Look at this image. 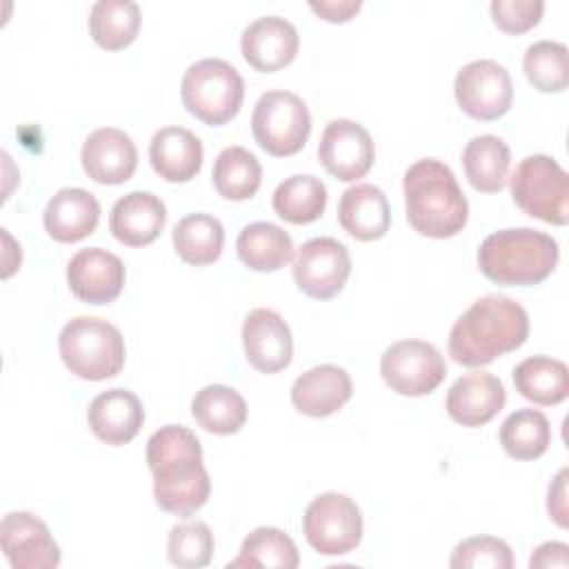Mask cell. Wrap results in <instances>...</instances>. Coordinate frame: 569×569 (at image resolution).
<instances>
[{"label": "cell", "instance_id": "cell-25", "mask_svg": "<svg viewBox=\"0 0 569 569\" xmlns=\"http://www.w3.org/2000/svg\"><path fill=\"white\" fill-rule=\"evenodd\" d=\"M338 222L356 240H380L391 224V211L385 191L369 182L349 187L338 202Z\"/></svg>", "mask_w": 569, "mask_h": 569}, {"label": "cell", "instance_id": "cell-23", "mask_svg": "<svg viewBox=\"0 0 569 569\" xmlns=\"http://www.w3.org/2000/svg\"><path fill=\"white\" fill-rule=\"evenodd\" d=\"M353 393L351 376L338 365H318L296 378L291 405L311 418L336 413Z\"/></svg>", "mask_w": 569, "mask_h": 569}, {"label": "cell", "instance_id": "cell-29", "mask_svg": "<svg viewBox=\"0 0 569 569\" xmlns=\"http://www.w3.org/2000/svg\"><path fill=\"white\" fill-rule=\"evenodd\" d=\"M191 416L204 431L229 436L244 427L247 402L233 387L207 385L193 396Z\"/></svg>", "mask_w": 569, "mask_h": 569}, {"label": "cell", "instance_id": "cell-6", "mask_svg": "<svg viewBox=\"0 0 569 569\" xmlns=\"http://www.w3.org/2000/svg\"><path fill=\"white\" fill-rule=\"evenodd\" d=\"M184 109L209 127H222L238 116L244 100V80L233 64L220 58L193 62L180 82Z\"/></svg>", "mask_w": 569, "mask_h": 569}, {"label": "cell", "instance_id": "cell-14", "mask_svg": "<svg viewBox=\"0 0 569 569\" xmlns=\"http://www.w3.org/2000/svg\"><path fill=\"white\" fill-rule=\"evenodd\" d=\"M0 545L16 569H53L60 565V547L49 527L29 511H11L2 518Z\"/></svg>", "mask_w": 569, "mask_h": 569}, {"label": "cell", "instance_id": "cell-36", "mask_svg": "<svg viewBox=\"0 0 569 569\" xmlns=\"http://www.w3.org/2000/svg\"><path fill=\"white\" fill-rule=\"evenodd\" d=\"M522 69L533 89L542 93L565 91L569 84L567 47L556 40H540L527 47Z\"/></svg>", "mask_w": 569, "mask_h": 569}, {"label": "cell", "instance_id": "cell-32", "mask_svg": "<svg viewBox=\"0 0 569 569\" xmlns=\"http://www.w3.org/2000/svg\"><path fill=\"white\" fill-rule=\"evenodd\" d=\"M140 31V7L133 0H98L89 11V33L107 51L129 47Z\"/></svg>", "mask_w": 569, "mask_h": 569}, {"label": "cell", "instance_id": "cell-38", "mask_svg": "<svg viewBox=\"0 0 569 569\" xmlns=\"http://www.w3.org/2000/svg\"><path fill=\"white\" fill-rule=\"evenodd\" d=\"M449 565L453 569H511L513 553L500 538L473 536L456 545Z\"/></svg>", "mask_w": 569, "mask_h": 569}, {"label": "cell", "instance_id": "cell-39", "mask_svg": "<svg viewBox=\"0 0 569 569\" xmlns=\"http://www.w3.org/2000/svg\"><path fill=\"white\" fill-rule=\"evenodd\" d=\"M489 11L493 18V24L500 31L518 36L540 22L545 2L542 0H493Z\"/></svg>", "mask_w": 569, "mask_h": 569}, {"label": "cell", "instance_id": "cell-8", "mask_svg": "<svg viewBox=\"0 0 569 569\" xmlns=\"http://www.w3.org/2000/svg\"><path fill=\"white\" fill-rule=\"evenodd\" d=\"M251 131L258 147L269 156H293L309 140L311 116L300 96L291 91H267L253 107Z\"/></svg>", "mask_w": 569, "mask_h": 569}, {"label": "cell", "instance_id": "cell-35", "mask_svg": "<svg viewBox=\"0 0 569 569\" xmlns=\"http://www.w3.org/2000/svg\"><path fill=\"white\" fill-rule=\"evenodd\" d=\"M300 565V556L296 542L276 527H258L253 529L240 545V553L227 567H278V569H296Z\"/></svg>", "mask_w": 569, "mask_h": 569}, {"label": "cell", "instance_id": "cell-41", "mask_svg": "<svg viewBox=\"0 0 569 569\" xmlns=\"http://www.w3.org/2000/svg\"><path fill=\"white\" fill-rule=\"evenodd\" d=\"M360 7H362L360 0H320V2L311 0L309 2V9L327 22H347L360 11Z\"/></svg>", "mask_w": 569, "mask_h": 569}, {"label": "cell", "instance_id": "cell-42", "mask_svg": "<svg viewBox=\"0 0 569 569\" xmlns=\"http://www.w3.org/2000/svg\"><path fill=\"white\" fill-rule=\"evenodd\" d=\"M531 569H549V567H569V547L565 542H542L533 549L529 558Z\"/></svg>", "mask_w": 569, "mask_h": 569}, {"label": "cell", "instance_id": "cell-9", "mask_svg": "<svg viewBox=\"0 0 569 569\" xmlns=\"http://www.w3.org/2000/svg\"><path fill=\"white\" fill-rule=\"evenodd\" d=\"M302 531L320 556H345L362 540V513L347 493L327 491L305 509Z\"/></svg>", "mask_w": 569, "mask_h": 569}, {"label": "cell", "instance_id": "cell-27", "mask_svg": "<svg viewBox=\"0 0 569 569\" xmlns=\"http://www.w3.org/2000/svg\"><path fill=\"white\" fill-rule=\"evenodd\" d=\"M511 151L498 136L485 133L467 142L462 151V167L469 184L482 193H498L509 180Z\"/></svg>", "mask_w": 569, "mask_h": 569}, {"label": "cell", "instance_id": "cell-11", "mask_svg": "<svg viewBox=\"0 0 569 569\" xmlns=\"http://www.w3.org/2000/svg\"><path fill=\"white\" fill-rule=\"evenodd\" d=\"M453 93L458 107L476 120H498L513 102L509 71L496 60H473L456 73Z\"/></svg>", "mask_w": 569, "mask_h": 569}, {"label": "cell", "instance_id": "cell-20", "mask_svg": "<svg viewBox=\"0 0 569 569\" xmlns=\"http://www.w3.org/2000/svg\"><path fill=\"white\" fill-rule=\"evenodd\" d=\"M87 422L98 440L120 447L138 436L144 422V409L133 391L116 387L91 400Z\"/></svg>", "mask_w": 569, "mask_h": 569}, {"label": "cell", "instance_id": "cell-10", "mask_svg": "<svg viewBox=\"0 0 569 569\" xmlns=\"http://www.w3.org/2000/svg\"><path fill=\"white\" fill-rule=\"evenodd\" d=\"M380 376L385 385L400 396H427L447 376L442 353L425 340H398L389 345L380 358Z\"/></svg>", "mask_w": 569, "mask_h": 569}, {"label": "cell", "instance_id": "cell-19", "mask_svg": "<svg viewBox=\"0 0 569 569\" xmlns=\"http://www.w3.org/2000/svg\"><path fill=\"white\" fill-rule=\"evenodd\" d=\"M505 400L507 391L500 378L489 371H469L447 391L445 409L462 427H482L505 407Z\"/></svg>", "mask_w": 569, "mask_h": 569}, {"label": "cell", "instance_id": "cell-5", "mask_svg": "<svg viewBox=\"0 0 569 569\" xmlns=\"http://www.w3.org/2000/svg\"><path fill=\"white\" fill-rule=\"evenodd\" d=\"M58 349L73 376L93 382L118 376L127 356L118 327L93 316L71 318L58 336Z\"/></svg>", "mask_w": 569, "mask_h": 569}, {"label": "cell", "instance_id": "cell-24", "mask_svg": "<svg viewBox=\"0 0 569 569\" xmlns=\"http://www.w3.org/2000/svg\"><path fill=\"white\" fill-rule=\"evenodd\" d=\"M202 142L184 127H162L149 144V162L167 182H189L202 167Z\"/></svg>", "mask_w": 569, "mask_h": 569}, {"label": "cell", "instance_id": "cell-3", "mask_svg": "<svg viewBox=\"0 0 569 569\" xmlns=\"http://www.w3.org/2000/svg\"><path fill=\"white\" fill-rule=\"evenodd\" d=\"M409 224L427 238L445 240L460 233L469 218V202L453 171L436 160H416L402 180Z\"/></svg>", "mask_w": 569, "mask_h": 569}, {"label": "cell", "instance_id": "cell-2", "mask_svg": "<svg viewBox=\"0 0 569 569\" xmlns=\"http://www.w3.org/2000/svg\"><path fill=\"white\" fill-rule=\"evenodd\" d=\"M529 316L509 296L487 293L478 298L449 331V356L465 367H485L498 356L525 345Z\"/></svg>", "mask_w": 569, "mask_h": 569}, {"label": "cell", "instance_id": "cell-17", "mask_svg": "<svg viewBox=\"0 0 569 569\" xmlns=\"http://www.w3.org/2000/svg\"><path fill=\"white\" fill-rule=\"evenodd\" d=\"M300 47L296 27L280 16H262L249 22L240 38L242 58L262 73H273L293 62Z\"/></svg>", "mask_w": 569, "mask_h": 569}, {"label": "cell", "instance_id": "cell-37", "mask_svg": "<svg viewBox=\"0 0 569 569\" xmlns=\"http://www.w3.org/2000/svg\"><path fill=\"white\" fill-rule=\"evenodd\" d=\"M169 562L182 569H200L211 562L213 556V533L211 529L196 522H180L169 531L167 540Z\"/></svg>", "mask_w": 569, "mask_h": 569}, {"label": "cell", "instance_id": "cell-22", "mask_svg": "<svg viewBox=\"0 0 569 569\" xmlns=\"http://www.w3.org/2000/svg\"><path fill=\"white\" fill-rule=\"evenodd\" d=\"M167 222L164 202L151 191H131L116 200L109 216L111 236L127 247L151 244Z\"/></svg>", "mask_w": 569, "mask_h": 569}, {"label": "cell", "instance_id": "cell-7", "mask_svg": "<svg viewBox=\"0 0 569 569\" xmlns=\"http://www.w3.org/2000/svg\"><path fill=\"white\" fill-rule=\"evenodd\" d=\"M511 198L531 218L549 224H567L569 220V176L545 153L520 160L511 176Z\"/></svg>", "mask_w": 569, "mask_h": 569}, {"label": "cell", "instance_id": "cell-30", "mask_svg": "<svg viewBox=\"0 0 569 569\" xmlns=\"http://www.w3.org/2000/svg\"><path fill=\"white\" fill-rule=\"evenodd\" d=\"M271 204L284 222L309 224L325 213L327 187L311 173H296L276 187Z\"/></svg>", "mask_w": 569, "mask_h": 569}, {"label": "cell", "instance_id": "cell-1", "mask_svg": "<svg viewBox=\"0 0 569 569\" xmlns=\"http://www.w3.org/2000/svg\"><path fill=\"white\" fill-rule=\"evenodd\" d=\"M147 465L153 473L156 505L173 516L196 513L211 493L196 433L182 425H164L147 442Z\"/></svg>", "mask_w": 569, "mask_h": 569}, {"label": "cell", "instance_id": "cell-34", "mask_svg": "<svg viewBox=\"0 0 569 569\" xmlns=\"http://www.w3.org/2000/svg\"><path fill=\"white\" fill-rule=\"evenodd\" d=\"M551 442V427L538 409H516L500 425V445L516 460L540 458Z\"/></svg>", "mask_w": 569, "mask_h": 569}, {"label": "cell", "instance_id": "cell-15", "mask_svg": "<svg viewBox=\"0 0 569 569\" xmlns=\"http://www.w3.org/2000/svg\"><path fill=\"white\" fill-rule=\"evenodd\" d=\"M67 284L87 305H109L124 287V264L107 249H80L67 264Z\"/></svg>", "mask_w": 569, "mask_h": 569}, {"label": "cell", "instance_id": "cell-31", "mask_svg": "<svg viewBox=\"0 0 569 569\" xmlns=\"http://www.w3.org/2000/svg\"><path fill=\"white\" fill-rule=\"evenodd\" d=\"M176 253L193 267L211 264L220 258L224 244L222 222L209 213H189L173 227Z\"/></svg>", "mask_w": 569, "mask_h": 569}, {"label": "cell", "instance_id": "cell-16", "mask_svg": "<svg viewBox=\"0 0 569 569\" xmlns=\"http://www.w3.org/2000/svg\"><path fill=\"white\" fill-rule=\"evenodd\" d=\"M244 356L260 373H278L289 367L293 356L291 329L273 309L258 307L242 322Z\"/></svg>", "mask_w": 569, "mask_h": 569}, {"label": "cell", "instance_id": "cell-28", "mask_svg": "<svg viewBox=\"0 0 569 569\" xmlns=\"http://www.w3.org/2000/svg\"><path fill=\"white\" fill-rule=\"evenodd\" d=\"M516 391L533 405L551 407L569 393V371L562 360L549 356H531L513 369Z\"/></svg>", "mask_w": 569, "mask_h": 569}, {"label": "cell", "instance_id": "cell-33", "mask_svg": "<svg viewBox=\"0 0 569 569\" xmlns=\"http://www.w3.org/2000/svg\"><path fill=\"white\" fill-rule=\"evenodd\" d=\"M260 160L244 147H227L218 153L211 171L213 189L224 200H249L260 189Z\"/></svg>", "mask_w": 569, "mask_h": 569}, {"label": "cell", "instance_id": "cell-13", "mask_svg": "<svg viewBox=\"0 0 569 569\" xmlns=\"http://www.w3.org/2000/svg\"><path fill=\"white\" fill-rule=\"evenodd\" d=\"M376 158V147L369 131L347 118L331 120L318 144V160L329 176L342 182L365 178Z\"/></svg>", "mask_w": 569, "mask_h": 569}, {"label": "cell", "instance_id": "cell-12", "mask_svg": "<svg viewBox=\"0 0 569 569\" xmlns=\"http://www.w3.org/2000/svg\"><path fill=\"white\" fill-rule=\"evenodd\" d=\"M351 273L349 249L336 238H311L293 258V280L313 300H329L342 291Z\"/></svg>", "mask_w": 569, "mask_h": 569}, {"label": "cell", "instance_id": "cell-18", "mask_svg": "<svg viewBox=\"0 0 569 569\" xmlns=\"http://www.w3.org/2000/svg\"><path fill=\"white\" fill-rule=\"evenodd\" d=\"M84 173L100 184H122L138 167V149L129 133L116 127H100L80 151Z\"/></svg>", "mask_w": 569, "mask_h": 569}, {"label": "cell", "instance_id": "cell-26", "mask_svg": "<svg viewBox=\"0 0 569 569\" xmlns=\"http://www.w3.org/2000/svg\"><path fill=\"white\" fill-rule=\"evenodd\" d=\"M236 251L251 271L271 273L293 260V240L273 222H251L238 233Z\"/></svg>", "mask_w": 569, "mask_h": 569}, {"label": "cell", "instance_id": "cell-4", "mask_svg": "<svg viewBox=\"0 0 569 569\" xmlns=\"http://www.w3.org/2000/svg\"><path fill=\"white\" fill-rule=\"evenodd\" d=\"M560 258L558 242L531 227L489 233L478 249L480 271L496 284L533 287L551 276Z\"/></svg>", "mask_w": 569, "mask_h": 569}, {"label": "cell", "instance_id": "cell-40", "mask_svg": "<svg viewBox=\"0 0 569 569\" xmlns=\"http://www.w3.org/2000/svg\"><path fill=\"white\" fill-rule=\"evenodd\" d=\"M567 478L569 471L560 469L547 491V511L558 527H567Z\"/></svg>", "mask_w": 569, "mask_h": 569}, {"label": "cell", "instance_id": "cell-21", "mask_svg": "<svg viewBox=\"0 0 569 569\" xmlns=\"http://www.w3.org/2000/svg\"><path fill=\"white\" fill-rule=\"evenodd\" d=\"M100 220V204L93 193L80 187L56 191L42 213L44 231L62 244L80 242L91 236Z\"/></svg>", "mask_w": 569, "mask_h": 569}]
</instances>
